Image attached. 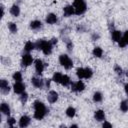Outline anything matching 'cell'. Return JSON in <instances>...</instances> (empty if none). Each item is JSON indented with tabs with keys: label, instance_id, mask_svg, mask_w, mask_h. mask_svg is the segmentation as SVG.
I'll return each mask as SVG.
<instances>
[{
	"label": "cell",
	"instance_id": "obj_18",
	"mask_svg": "<svg viewBox=\"0 0 128 128\" xmlns=\"http://www.w3.org/2000/svg\"><path fill=\"white\" fill-rule=\"evenodd\" d=\"M10 13H11L12 16H14V17H18V16L20 15V8H19V6L16 5V4L12 5L11 8H10Z\"/></svg>",
	"mask_w": 128,
	"mask_h": 128
},
{
	"label": "cell",
	"instance_id": "obj_14",
	"mask_svg": "<svg viewBox=\"0 0 128 128\" xmlns=\"http://www.w3.org/2000/svg\"><path fill=\"white\" fill-rule=\"evenodd\" d=\"M63 13H64V16H66V17L72 16L73 14H75V10H74L73 5H67V6H65L63 8Z\"/></svg>",
	"mask_w": 128,
	"mask_h": 128
},
{
	"label": "cell",
	"instance_id": "obj_17",
	"mask_svg": "<svg viewBox=\"0 0 128 128\" xmlns=\"http://www.w3.org/2000/svg\"><path fill=\"white\" fill-rule=\"evenodd\" d=\"M94 118L97 121H104L105 120V112L103 110H97V111H95Z\"/></svg>",
	"mask_w": 128,
	"mask_h": 128
},
{
	"label": "cell",
	"instance_id": "obj_8",
	"mask_svg": "<svg viewBox=\"0 0 128 128\" xmlns=\"http://www.w3.org/2000/svg\"><path fill=\"white\" fill-rule=\"evenodd\" d=\"M0 90L3 94H8L10 91V86L7 80L5 79H1L0 80Z\"/></svg>",
	"mask_w": 128,
	"mask_h": 128
},
{
	"label": "cell",
	"instance_id": "obj_33",
	"mask_svg": "<svg viewBox=\"0 0 128 128\" xmlns=\"http://www.w3.org/2000/svg\"><path fill=\"white\" fill-rule=\"evenodd\" d=\"M15 122H16V120H15L13 117H10V118L7 119V124H8V126H10V127H13L14 124H15Z\"/></svg>",
	"mask_w": 128,
	"mask_h": 128
},
{
	"label": "cell",
	"instance_id": "obj_32",
	"mask_svg": "<svg viewBox=\"0 0 128 128\" xmlns=\"http://www.w3.org/2000/svg\"><path fill=\"white\" fill-rule=\"evenodd\" d=\"M27 99H28V94H27L26 92H23V93L21 94V96H20V101L24 104V103H26Z\"/></svg>",
	"mask_w": 128,
	"mask_h": 128
},
{
	"label": "cell",
	"instance_id": "obj_30",
	"mask_svg": "<svg viewBox=\"0 0 128 128\" xmlns=\"http://www.w3.org/2000/svg\"><path fill=\"white\" fill-rule=\"evenodd\" d=\"M120 110L122 112H127L128 111V100H123L120 103Z\"/></svg>",
	"mask_w": 128,
	"mask_h": 128
},
{
	"label": "cell",
	"instance_id": "obj_10",
	"mask_svg": "<svg viewBox=\"0 0 128 128\" xmlns=\"http://www.w3.org/2000/svg\"><path fill=\"white\" fill-rule=\"evenodd\" d=\"M31 83L35 88H38V89H41L45 86L44 85V80H42L40 78H37V77H32L31 78Z\"/></svg>",
	"mask_w": 128,
	"mask_h": 128
},
{
	"label": "cell",
	"instance_id": "obj_24",
	"mask_svg": "<svg viewBox=\"0 0 128 128\" xmlns=\"http://www.w3.org/2000/svg\"><path fill=\"white\" fill-rule=\"evenodd\" d=\"M75 114H76V109H75L74 107L70 106V107H68V108L66 109V115H67L69 118H73V117L75 116Z\"/></svg>",
	"mask_w": 128,
	"mask_h": 128
},
{
	"label": "cell",
	"instance_id": "obj_13",
	"mask_svg": "<svg viewBox=\"0 0 128 128\" xmlns=\"http://www.w3.org/2000/svg\"><path fill=\"white\" fill-rule=\"evenodd\" d=\"M30 122H31L30 117L27 116V115H23V116H21V118L19 119V126L22 127V128L27 127V126L30 124Z\"/></svg>",
	"mask_w": 128,
	"mask_h": 128
},
{
	"label": "cell",
	"instance_id": "obj_6",
	"mask_svg": "<svg viewBox=\"0 0 128 128\" xmlns=\"http://www.w3.org/2000/svg\"><path fill=\"white\" fill-rule=\"evenodd\" d=\"M85 89V84L81 81V79L77 82H72L71 84V90L74 92H81Z\"/></svg>",
	"mask_w": 128,
	"mask_h": 128
},
{
	"label": "cell",
	"instance_id": "obj_34",
	"mask_svg": "<svg viewBox=\"0 0 128 128\" xmlns=\"http://www.w3.org/2000/svg\"><path fill=\"white\" fill-rule=\"evenodd\" d=\"M114 71H115L118 75H121V74H122V72H123L122 68H121L119 65H115V66H114Z\"/></svg>",
	"mask_w": 128,
	"mask_h": 128
},
{
	"label": "cell",
	"instance_id": "obj_35",
	"mask_svg": "<svg viewBox=\"0 0 128 128\" xmlns=\"http://www.w3.org/2000/svg\"><path fill=\"white\" fill-rule=\"evenodd\" d=\"M66 45H67V49L69 51H72V49H73V43H72V41H70L69 39H67L66 40Z\"/></svg>",
	"mask_w": 128,
	"mask_h": 128
},
{
	"label": "cell",
	"instance_id": "obj_21",
	"mask_svg": "<svg viewBox=\"0 0 128 128\" xmlns=\"http://www.w3.org/2000/svg\"><path fill=\"white\" fill-rule=\"evenodd\" d=\"M34 49H36V48H35V43H33V42H31V41H27V42L25 43V45H24V50H25L27 53L31 52V51L34 50Z\"/></svg>",
	"mask_w": 128,
	"mask_h": 128
},
{
	"label": "cell",
	"instance_id": "obj_26",
	"mask_svg": "<svg viewBox=\"0 0 128 128\" xmlns=\"http://www.w3.org/2000/svg\"><path fill=\"white\" fill-rule=\"evenodd\" d=\"M102 99H103V96H102V93L101 92L97 91V92H95L93 94V101L94 102H101Z\"/></svg>",
	"mask_w": 128,
	"mask_h": 128
},
{
	"label": "cell",
	"instance_id": "obj_11",
	"mask_svg": "<svg viewBox=\"0 0 128 128\" xmlns=\"http://www.w3.org/2000/svg\"><path fill=\"white\" fill-rule=\"evenodd\" d=\"M47 100L49 103H55L58 100V93L54 90H51L47 94Z\"/></svg>",
	"mask_w": 128,
	"mask_h": 128
},
{
	"label": "cell",
	"instance_id": "obj_38",
	"mask_svg": "<svg viewBox=\"0 0 128 128\" xmlns=\"http://www.w3.org/2000/svg\"><path fill=\"white\" fill-rule=\"evenodd\" d=\"M57 41H58V40H57V38H52V39L50 40V42L52 43V45H53V46L57 44Z\"/></svg>",
	"mask_w": 128,
	"mask_h": 128
},
{
	"label": "cell",
	"instance_id": "obj_12",
	"mask_svg": "<svg viewBox=\"0 0 128 128\" xmlns=\"http://www.w3.org/2000/svg\"><path fill=\"white\" fill-rule=\"evenodd\" d=\"M45 21H46V23L53 25V24L57 23V21H58V17H57V15L54 14V13H49V14H47V16H46Z\"/></svg>",
	"mask_w": 128,
	"mask_h": 128
},
{
	"label": "cell",
	"instance_id": "obj_3",
	"mask_svg": "<svg viewBox=\"0 0 128 128\" xmlns=\"http://www.w3.org/2000/svg\"><path fill=\"white\" fill-rule=\"evenodd\" d=\"M73 7H74L76 15H81V14L85 13L87 10V4H86L85 0H74Z\"/></svg>",
	"mask_w": 128,
	"mask_h": 128
},
{
	"label": "cell",
	"instance_id": "obj_39",
	"mask_svg": "<svg viewBox=\"0 0 128 128\" xmlns=\"http://www.w3.org/2000/svg\"><path fill=\"white\" fill-rule=\"evenodd\" d=\"M98 38H99V35H98V34H96V33H94V34L92 35V39H93V40H97Z\"/></svg>",
	"mask_w": 128,
	"mask_h": 128
},
{
	"label": "cell",
	"instance_id": "obj_31",
	"mask_svg": "<svg viewBox=\"0 0 128 128\" xmlns=\"http://www.w3.org/2000/svg\"><path fill=\"white\" fill-rule=\"evenodd\" d=\"M84 73H85L84 68H82V67L77 68V70H76V75H77V77H78L79 79H83V78H84Z\"/></svg>",
	"mask_w": 128,
	"mask_h": 128
},
{
	"label": "cell",
	"instance_id": "obj_2",
	"mask_svg": "<svg viewBox=\"0 0 128 128\" xmlns=\"http://www.w3.org/2000/svg\"><path fill=\"white\" fill-rule=\"evenodd\" d=\"M35 48L38 49V50H41L45 55H50L52 53V48H53V45L52 43L47 40H43V39H40L38 40L36 43H35Z\"/></svg>",
	"mask_w": 128,
	"mask_h": 128
},
{
	"label": "cell",
	"instance_id": "obj_37",
	"mask_svg": "<svg viewBox=\"0 0 128 128\" xmlns=\"http://www.w3.org/2000/svg\"><path fill=\"white\" fill-rule=\"evenodd\" d=\"M102 126H103L104 128H106V127H107V128H111V127H112V124H110L109 122H104Z\"/></svg>",
	"mask_w": 128,
	"mask_h": 128
},
{
	"label": "cell",
	"instance_id": "obj_5",
	"mask_svg": "<svg viewBox=\"0 0 128 128\" xmlns=\"http://www.w3.org/2000/svg\"><path fill=\"white\" fill-rule=\"evenodd\" d=\"M32 62H33V58L29 53L23 54L22 59H21V66L22 67H28L32 64Z\"/></svg>",
	"mask_w": 128,
	"mask_h": 128
},
{
	"label": "cell",
	"instance_id": "obj_15",
	"mask_svg": "<svg viewBox=\"0 0 128 128\" xmlns=\"http://www.w3.org/2000/svg\"><path fill=\"white\" fill-rule=\"evenodd\" d=\"M118 45H119L120 48H124L125 46L128 45V30H127V31L124 33V35L121 37V39H120L119 42H118Z\"/></svg>",
	"mask_w": 128,
	"mask_h": 128
},
{
	"label": "cell",
	"instance_id": "obj_42",
	"mask_svg": "<svg viewBox=\"0 0 128 128\" xmlns=\"http://www.w3.org/2000/svg\"><path fill=\"white\" fill-rule=\"evenodd\" d=\"M71 127H78V125H76V124H73V125H71Z\"/></svg>",
	"mask_w": 128,
	"mask_h": 128
},
{
	"label": "cell",
	"instance_id": "obj_36",
	"mask_svg": "<svg viewBox=\"0 0 128 128\" xmlns=\"http://www.w3.org/2000/svg\"><path fill=\"white\" fill-rule=\"evenodd\" d=\"M50 82H51L50 79H44V85H45V87H49L50 86Z\"/></svg>",
	"mask_w": 128,
	"mask_h": 128
},
{
	"label": "cell",
	"instance_id": "obj_16",
	"mask_svg": "<svg viewBox=\"0 0 128 128\" xmlns=\"http://www.w3.org/2000/svg\"><path fill=\"white\" fill-rule=\"evenodd\" d=\"M0 110H1L2 114H4V115H7V116H9V115H10L11 109H10V106H9L7 103H5V102L1 103V106H0Z\"/></svg>",
	"mask_w": 128,
	"mask_h": 128
},
{
	"label": "cell",
	"instance_id": "obj_41",
	"mask_svg": "<svg viewBox=\"0 0 128 128\" xmlns=\"http://www.w3.org/2000/svg\"><path fill=\"white\" fill-rule=\"evenodd\" d=\"M1 11H2V14H1V17H3L4 16V7L1 5Z\"/></svg>",
	"mask_w": 128,
	"mask_h": 128
},
{
	"label": "cell",
	"instance_id": "obj_4",
	"mask_svg": "<svg viewBox=\"0 0 128 128\" xmlns=\"http://www.w3.org/2000/svg\"><path fill=\"white\" fill-rule=\"evenodd\" d=\"M59 63L61 64V66H63L67 70H69V69H71L73 67V61L66 54H61L59 56Z\"/></svg>",
	"mask_w": 128,
	"mask_h": 128
},
{
	"label": "cell",
	"instance_id": "obj_19",
	"mask_svg": "<svg viewBox=\"0 0 128 128\" xmlns=\"http://www.w3.org/2000/svg\"><path fill=\"white\" fill-rule=\"evenodd\" d=\"M42 27V22L39 20H33L30 22V28L32 30H38Z\"/></svg>",
	"mask_w": 128,
	"mask_h": 128
},
{
	"label": "cell",
	"instance_id": "obj_23",
	"mask_svg": "<svg viewBox=\"0 0 128 128\" xmlns=\"http://www.w3.org/2000/svg\"><path fill=\"white\" fill-rule=\"evenodd\" d=\"M60 84H62L63 86H69V85L71 84L70 77H69L68 75H63V76H62V79H61Z\"/></svg>",
	"mask_w": 128,
	"mask_h": 128
},
{
	"label": "cell",
	"instance_id": "obj_1",
	"mask_svg": "<svg viewBox=\"0 0 128 128\" xmlns=\"http://www.w3.org/2000/svg\"><path fill=\"white\" fill-rule=\"evenodd\" d=\"M34 107V118L37 120H42L48 113V109L45 106V104L41 101H35L33 103Z\"/></svg>",
	"mask_w": 128,
	"mask_h": 128
},
{
	"label": "cell",
	"instance_id": "obj_25",
	"mask_svg": "<svg viewBox=\"0 0 128 128\" xmlns=\"http://www.w3.org/2000/svg\"><path fill=\"white\" fill-rule=\"evenodd\" d=\"M8 29H9V31H10L11 33H13V34L17 33V31H18L17 25H16L15 23H13V22H9V23H8Z\"/></svg>",
	"mask_w": 128,
	"mask_h": 128
},
{
	"label": "cell",
	"instance_id": "obj_27",
	"mask_svg": "<svg viewBox=\"0 0 128 128\" xmlns=\"http://www.w3.org/2000/svg\"><path fill=\"white\" fill-rule=\"evenodd\" d=\"M13 80H15V82H21L22 81V73L20 71H16L13 75H12Z\"/></svg>",
	"mask_w": 128,
	"mask_h": 128
},
{
	"label": "cell",
	"instance_id": "obj_29",
	"mask_svg": "<svg viewBox=\"0 0 128 128\" xmlns=\"http://www.w3.org/2000/svg\"><path fill=\"white\" fill-rule=\"evenodd\" d=\"M62 76H63V74H61L60 72H56V73H54L52 80L54 82H56V83H60L61 82V79H62Z\"/></svg>",
	"mask_w": 128,
	"mask_h": 128
},
{
	"label": "cell",
	"instance_id": "obj_40",
	"mask_svg": "<svg viewBox=\"0 0 128 128\" xmlns=\"http://www.w3.org/2000/svg\"><path fill=\"white\" fill-rule=\"evenodd\" d=\"M124 90H125V93L128 95V83L125 84V86H124Z\"/></svg>",
	"mask_w": 128,
	"mask_h": 128
},
{
	"label": "cell",
	"instance_id": "obj_7",
	"mask_svg": "<svg viewBox=\"0 0 128 128\" xmlns=\"http://www.w3.org/2000/svg\"><path fill=\"white\" fill-rule=\"evenodd\" d=\"M35 70L37 72L38 75H41L42 72L44 71V68H45V63L41 60V59H36L35 60Z\"/></svg>",
	"mask_w": 128,
	"mask_h": 128
},
{
	"label": "cell",
	"instance_id": "obj_20",
	"mask_svg": "<svg viewBox=\"0 0 128 128\" xmlns=\"http://www.w3.org/2000/svg\"><path fill=\"white\" fill-rule=\"evenodd\" d=\"M111 36H112V40H113L114 42H119V40H120L121 37H122L121 32L118 31V30H112Z\"/></svg>",
	"mask_w": 128,
	"mask_h": 128
},
{
	"label": "cell",
	"instance_id": "obj_9",
	"mask_svg": "<svg viewBox=\"0 0 128 128\" xmlns=\"http://www.w3.org/2000/svg\"><path fill=\"white\" fill-rule=\"evenodd\" d=\"M13 90L16 94H22L23 92H25V84L21 82H15V84L13 85Z\"/></svg>",
	"mask_w": 128,
	"mask_h": 128
},
{
	"label": "cell",
	"instance_id": "obj_22",
	"mask_svg": "<svg viewBox=\"0 0 128 128\" xmlns=\"http://www.w3.org/2000/svg\"><path fill=\"white\" fill-rule=\"evenodd\" d=\"M92 54H93V56H95V57H97V58H100V57H102V55H103V50H102V48H100V47H95V48L93 49V51H92Z\"/></svg>",
	"mask_w": 128,
	"mask_h": 128
},
{
	"label": "cell",
	"instance_id": "obj_28",
	"mask_svg": "<svg viewBox=\"0 0 128 128\" xmlns=\"http://www.w3.org/2000/svg\"><path fill=\"white\" fill-rule=\"evenodd\" d=\"M84 70H85V73H84V78L85 79H89L93 76V71H92L91 68L86 67V68H84Z\"/></svg>",
	"mask_w": 128,
	"mask_h": 128
}]
</instances>
